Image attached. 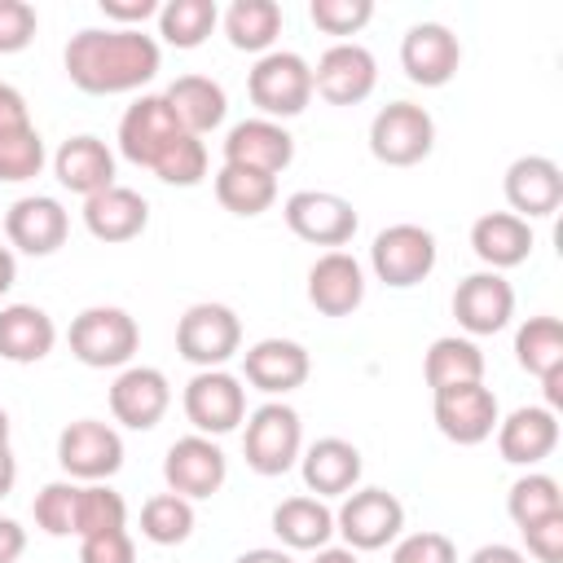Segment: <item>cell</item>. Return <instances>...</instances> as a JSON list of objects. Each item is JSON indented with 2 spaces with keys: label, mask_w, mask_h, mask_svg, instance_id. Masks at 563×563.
Segmentation results:
<instances>
[{
  "label": "cell",
  "mask_w": 563,
  "mask_h": 563,
  "mask_svg": "<svg viewBox=\"0 0 563 563\" xmlns=\"http://www.w3.org/2000/svg\"><path fill=\"white\" fill-rule=\"evenodd\" d=\"M308 13L317 22V31H325V35H356L374 18V4L369 0H312Z\"/></svg>",
  "instance_id": "obj_43"
},
{
  "label": "cell",
  "mask_w": 563,
  "mask_h": 563,
  "mask_svg": "<svg viewBox=\"0 0 563 563\" xmlns=\"http://www.w3.org/2000/svg\"><path fill=\"white\" fill-rule=\"evenodd\" d=\"M79 563H136V545L123 528L79 537Z\"/></svg>",
  "instance_id": "obj_45"
},
{
  "label": "cell",
  "mask_w": 563,
  "mask_h": 563,
  "mask_svg": "<svg viewBox=\"0 0 563 563\" xmlns=\"http://www.w3.org/2000/svg\"><path fill=\"white\" fill-rule=\"evenodd\" d=\"M369 260L383 286L405 290V286L427 282V273L435 268V238L422 224H391L374 238Z\"/></svg>",
  "instance_id": "obj_5"
},
{
  "label": "cell",
  "mask_w": 563,
  "mask_h": 563,
  "mask_svg": "<svg viewBox=\"0 0 563 563\" xmlns=\"http://www.w3.org/2000/svg\"><path fill=\"white\" fill-rule=\"evenodd\" d=\"M167 405H172L167 378H163L158 369H145V365L123 369V374L114 378V387H110V413H114L123 427H132V431L158 427V418L167 413Z\"/></svg>",
  "instance_id": "obj_21"
},
{
  "label": "cell",
  "mask_w": 563,
  "mask_h": 563,
  "mask_svg": "<svg viewBox=\"0 0 563 563\" xmlns=\"http://www.w3.org/2000/svg\"><path fill=\"white\" fill-rule=\"evenodd\" d=\"M136 343H141L136 321L123 308H84L70 321V352L92 369H114L132 361Z\"/></svg>",
  "instance_id": "obj_3"
},
{
  "label": "cell",
  "mask_w": 563,
  "mask_h": 563,
  "mask_svg": "<svg viewBox=\"0 0 563 563\" xmlns=\"http://www.w3.org/2000/svg\"><path fill=\"white\" fill-rule=\"evenodd\" d=\"M334 523L352 550H383L405 528V506L387 488H361L343 501Z\"/></svg>",
  "instance_id": "obj_10"
},
{
  "label": "cell",
  "mask_w": 563,
  "mask_h": 563,
  "mask_svg": "<svg viewBox=\"0 0 563 563\" xmlns=\"http://www.w3.org/2000/svg\"><path fill=\"white\" fill-rule=\"evenodd\" d=\"M75 501H79V488L66 484V479L40 488V497H35V523L48 537H70L75 532Z\"/></svg>",
  "instance_id": "obj_42"
},
{
  "label": "cell",
  "mask_w": 563,
  "mask_h": 563,
  "mask_svg": "<svg viewBox=\"0 0 563 563\" xmlns=\"http://www.w3.org/2000/svg\"><path fill=\"white\" fill-rule=\"evenodd\" d=\"M44 167V141L35 128H18L0 136V180H31Z\"/></svg>",
  "instance_id": "obj_41"
},
{
  "label": "cell",
  "mask_w": 563,
  "mask_h": 563,
  "mask_svg": "<svg viewBox=\"0 0 563 563\" xmlns=\"http://www.w3.org/2000/svg\"><path fill=\"white\" fill-rule=\"evenodd\" d=\"M515 356L537 378L559 369L563 365V321L559 317H528L515 334Z\"/></svg>",
  "instance_id": "obj_34"
},
{
  "label": "cell",
  "mask_w": 563,
  "mask_h": 563,
  "mask_svg": "<svg viewBox=\"0 0 563 563\" xmlns=\"http://www.w3.org/2000/svg\"><path fill=\"white\" fill-rule=\"evenodd\" d=\"M57 343V330L48 321L44 308L35 303H9L0 312V356L13 361V365H35L53 352Z\"/></svg>",
  "instance_id": "obj_26"
},
{
  "label": "cell",
  "mask_w": 563,
  "mask_h": 563,
  "mask_svg": "<svg viewBox=\"0 0 563 563\" xmlns=\"http://www.w3.org/2000/svg\"><path fill=\"white\" fill-rule=\"evenodd\" d=\"M4 233L26 255H53L66 242L70 220L57 198H18L4 216Z\"/></svg>",
  "instance_id": "obj_22"
},
{
  "label": "cell",
  "mask_w": 563,
  "mask_h": 563,
  "mask_svg": "<svg viewBox=\"0 0 563 563\" xmlns=\"http://www.w3.org/2000/svg\"><path fill=\"white\" fill-rule=\"evenodd\" d=\"M145 220H150L145 198L123 185H110L84 202V224L97 242H132L145 229Z\"/></svg>",
  "instance_id": "obj_23"
},
{
  "label": "cell",
  "mask_w": 563,
  "mask_h": 563,
  "mask_svg": "<svg viewBox=\"0 0 563 563\" xmlns=\"http://www.w3.org/2000/svg\"><path fill=\"white\" fill-rule=\"evenodd\" d=\"M123 519H128V506H123V497L114 488H106V484L79 488V501H75V537L123 528Z\"/></svg>",
  "instance_id": "obj_39"
},
{
  "label": "cell",
  "mask_w": 563,
  "mask_h": 563,
  "mask_svg": "<svg viewBox=\"0 0 563 563\" xmlns=\"http://www.w3.org/2000/svg\"><path fill=\"white\" fill-rule=\"evenodd\" d=\"M356 479H361V453H356V444L330 435V440H317V444L303 453V484H308L317 497H339V493H347Z\"/></svg>",
  "instance_id": "obj_30"
},
{
  "label": "cell",
  "mask_w": 563,
  "mask_h": 563,
  "mask_svg": "<svg viewBox=\"0 0 563 563\" xmlns=\"http://www.w3.org/2000/svg\"><path fill=\"white\" fill-rule=\"evenodd\" d=\"M242 453L255 475H286L299 457V413L290 405L255 409L242 435Z\"/></svg>",
  "instance_id": "obj_6"
},
{
  "label": "cell",
  "mask_w": 563,
  "mask_h": 563,
  "mask_svg": "<svg viewBox=\"0 0 563 563\" xmlns=\"http://www.w3.org/2000/svg\"><path fill=\"white\" fill-rule=\"evenodd\" d=\"M541 387H545V405L554 409V405H563V365L559 369H550L545 378H541Z\"/></svg>",
  "instance_id": "obj_52"
},
{
  "label": "cell",
  "mask_w": 563,
  "mask_h": 563,
  "mask_svg": "<svg viewBox=\"0 0 563 563\" xmlns=\"http://www.w3.org/2000/svg\"><path fill=\"white\" fill-rule=\"evenodd\" d=\"M224 475H229V466H224V453L207 440V435H185V440H176L172 449H167V457H163V479H167V488L176 493V497H211V493H220V484H224Z\"/></svg>",
  "instance_id": "obj_12"
},
{
  "label": "cell",
  "mask_w": 563,
  "mask_h": 563,
  "mask_svg": "<svg viewBox=\"0 0 563 563\" xmlns=\"http://www.w3.org/2000/svg\"><path fill=\"white\" fill-rule=\"evenodd\" d=\"M295 158V141L282 123L273 119H246L229 132L224 141V163L229 167H246V172H264V176H277L282 167H290Z\"/></svg>",
  "instance_id": "obj_17"
},
{
  "label": "cell",
  "mask_w": 563,
  "mask_h": 563,
  "mask_svg": "<svg viewBox=\"0 0 563 563\" xmlns=\"http://www.w3.org/2000/svg\"><path fill=\"white\" fill-rule=\"evenodd\" d=\"M154 172H158V180H167V185H198V180L207 176V145H202L198 136L180 132V136L163 150V158L154 163Z\"/></svg>",
  "instance_id": "obj_40"
},
{
  "label": "cell",
  "mask_w": 563,
  "mask_h": 563,
  "mask_svg": "<svg viewBox=\"0 0 563 563\" xmlns=\"http://www.w3.org/2000/svg\"><path fill=\"white\" fill-rule=\"evenodd\" d=\"M519 532H523L532 559H541V563H563V515L537 519V523H528V528H519Z\"/></svg>",
  "instance_id": "obj_47"
},
{
  "label": "cell",
  "mask_w": 563,
  "mask_h": 563,
  "mask_svg": "<svg viewBox=\"0 0 563 563\" xmlns=\"http://www.w3.org/2000/svg\"><path fill=\"white\" fill-rule=\"evenodd\" d=\"M53 167H57V180L70 194H84V198H92V194H101V189L114 185V158H110V150L97 136H70V141H62Z\"/></svg>",
  "instance_id": "obj_27"
},
{
  "label": "cell",
  "mask_w": 563,
  "mask_h": 563,
  "mask_svg": "<svg viewBox=\"0 0 563 563\" xmlns=\"http://www.w3.org/2000/svg\"><path fill=\"white\" fill-rule=\"evenodd\" d=\"M273 532L290 550H321L334 532V515L317 497H290L273 510Z\"/></svg>",
  "instance_id": "obj_32"
},
{
  "label": "cell",
  "mask_w": 563,
  "mask_h": 563,
  "mask_svg": "<svg viewBox=\"0 0 563 563\" xmlns=\"http://www.w3.org/2000/svg\"><path fill=\"white\" fill-rule=\"evenodd\" d=\"M4 444H9V413L0 409V449H4Z\"/></svg>",
  "instance_id": "obj_57"
},
{
  "label": "cell",
  "mask_w": 563,
  "mask_h": 563,
  "mask_svg": "<svg viewBox=\"0 0 563 563\" xmlns=\"http://www.w3.org/2000/svg\"><path fill=\"white\" fill-rule=\"evenodd\" d=\"M453 317L471 334H497L515 317V290L497 273H475L453 290Z\"/></svg>",
  "instance_id": "obj_18"
},
{
  "label": "cell",
  "mask_w": 563,
  "mask_h": 563,
  "mask_svg": "<svg viewBox=\"0 0 563 563\" xmlns=\"http://www.w3.org/2000/svg\"><path fill=\"white\" fill-rule=\"evenodd\" d=\"M435 427L453 444H479L497 427V396L484 383H462L435 391Z\"/></svg>",
  "instance_id": "obj_14"
},
{
  "label": "cell",
  "mask_w": 563,
  "mask_h": 563,
  "mask_svg": "<svg viewBox=\"0 0 563 563\" xmlns=\"http://www.w3.org/2000/svg\"><path fill=\"white\" fill-rule=\"evenodd\" d=\"M286 224L295 238H303L312 246H343L356 233V211L339 194L303 189V194L286 198Z\"/></svg>",
  "instance_id": "obj_9"
},
{
  "label": "cell",
  "mask_w": 563,
  "mask_h": 563,
  "mask_svg": "<svg viewBox=\"0 0 563 563\" xmlns=\"http://www.w3.org/2000/svg\"><path fill=\"white\" fill-rule=\"evenodd\" d=\"M238 563H295V559L282 554V550H246Z\"/></svg>",
  "instance_id": "obj_55"
},
{
  "label": "cell",
  "mask_w": 563,
  "mask_h": 563,
  "mask_svg": "<svg viewBox=\"0 0 563 563\" xmlns=\"http://www.w3.org/2000/svg\"><path fill=\"white\" fill-rule=\"evenodd\" d=\"M471 563H528L515 545H479L475 554H471Z\"/></svg>",
  "instance_id": "obj_51"
},
{
  "label": "cell",
  "mask_w": 563,
  "mask_h": 563,
  "mask_svg": "<svg viewBox=\"0 0 563 563\" xmlns=\"http://www.w3.org/2000/svg\"><path fill=\"white\" fill-rule=\"evenodd\" d=\"M176 136H180V123L163 97H141L136 106H128V114L119 123V150L136 167H154Z\"/></svg>",
  "instance_id": "obj_16"
},
{
  "label": "cell",
  "mask_w": 563,
  "mask_h": 563,
  "mask_svg": "<svg viewBox=\"0 0 563 563\" xmlns=\"http://www.w3.org/2000/svg\"><path fill=\"white\" fill-rule=\"evenodd\" d=\"M554 444H559V422H554V409H541V405L515 409L497 431V449L510 466H532L550 457Z\"/></svg>",
  "instance_id": "obj_24"
},
{
  "label": "cell",
  "mask_w": 563,
  "mask_h": 563,
  "mask_svg": "<svg viewBox=\"0 0 563 563\" xmlns=\"http://www.w3.org/2000/svg\"><path fill=\"white\" fill-rule=\"evenodd\" d=\"M391 563H457V550L444 532H413L396 545Z\"/></svg>",
  "instance_id": "obj_46"
},
{
  "label": "cell",
  "mask_w": 563,
  "mask_h": 563,
  "mask_svg": "<svg viewBox=\"0 0 563 563\" xmlns=\"http://www.w3.org/2000/svg\"><path fill=\"white\" fill-rule=\"evenodd\" d=\"M308 299L321 317H347L361 308L365 299V277L361 264L347 251H325L312 268H308Z\"/></svg>",
  "instance_id": "obj_20"
},
{
  "label": "cell",
  "mask_w": 563,
  "mask_h": 563,
  "mask_svg": "<svg viewBox=\"0 0 563 563\" xmlns=\"http://www.w3.org/2000/svg\"><path fill=\"white\" fill-rule=\"evenodd\" d=\"M374 79H378V66H374V53L361 48V44H334L321 53L317 70H312V88L330 101V106H356L374 92Z\"/></svg>",
  "instance_id": "obj_13"
},
{
  "label": "cell",
  "mask_w": 563,
  "mask_h": 563,
  "mask_svg": "<svg viewBox=\"0 0 563 563\" xmlns=\"http://www.w3.org/2000/svg\"><path fill=\"white\" fill-rule=\"evenodd\" d=\"M471 246L484 264L493 268H515L532 255V229L528 220H519L515 211H488L475 220L471 229Z\"/></svg>",
  "instance_id": "obj_28"
},
{
  "label": "cell",
  "mask_w": 563,
  "mask_h": 563,
  "mask_svg": "<svg viewBox=\"0 0 563 563\" xmlns=\"http://www.w3.org/2000/svg\"><path fill=\"white\" fill-rule=\"evenodd\" d=\"M35 9L26 0H0V53H22L35 40Z\"/></svg>",
  "instance_id": "obj_44"
},
{
  "label": "cell",
  "mask_w": 563,
  "mask_h": 563,
  "mask_svg": "<svg viewBox=\"0 0 563 563\" xmlns=\"http://www.w3.org/2000/svg\"><path fill=\"white\" fill-rule=\"evenodd\" d=\"M317 563H356V554L352 550H321Z\"/></svg>",
  "instance_id": "obj_56"
},
{
  "label": "cell",
  "mask_w": 563,
  "mask_h": 563,
  "mask_svg": "<svg viewBox=\"0 0 563 563\" xmlns=\"http://www.w3.org/2000/svg\"><path fill=\"white\" fill-rule=\"evenodd\" d=\"M216 198L233 216H260L277 198V176H264V172H246V167H229L224 163L220 176H216Z\"/></svg>",
  "instance_id": "obj_33"
},
{
  "label": "cell",
  "mask_w": 563,
  "mask_h": 563,
  "mask_svg": "<svg viewBox=\"0 0 563 563\" xmlns=\"http://www.w3.org/2000/svg\"><path fill=\"white\" fill-rule=\"evenodd\" d=\"M163 101L176 114L180 132H189V136H202L224 119V88L216 79H207V75H180L163 92Z\"/></svg>",
  "instance_id": "obj_29"
},
{
  "label": "cell",
  "mask_w": 563,
  "mask_h": 563,
  "mask_svg": "<svg viewBox=\"0 0 563 563\" xmlns=\"http://www.w3.org/2000/svg\"><path fill=\"white\" fill-rule=\"evenodd\" d=\"M13 479H18V462H13V453H9V444L0 449V497L13 488Z\"/></svg>",
  "instance_id": "obj_53"
},
{
  "label": "cell",
  "mask_w": 563,
  "mask_h": 563,
  "mask_svg": "<svg viewBox=\"0 0 563 563\" xmlns=\"http://www.w3.org/2000/svg\"><path fill=\"white\" fill-rule=\"evenodd\" d=\"M57 462L75 479H110L123 466V440L97 418H79L57 435Z\"/></svg>",
  "instance_id": "obj_8"
},
{
  "label": "cell",
  "mask_w": 563,
  "mask_h": 563,
  "mask_svg": "<svg viewBox=\"0 0 563 563\" xmlns=\"http://www.w3.org/2000/svg\"><path fill=\"white\" fill-rule=\"evenodd\" d=\"M246 92H251V101H255L264 114L290 119V114H299V110L308 106V97H312V70H308V62H303L299 53H268V57H260V66L251 70Z\"/></svg>",
  "instance_id": "obj_7"
},
{
  "label": "cell",
  "mask_w": 563,
  "mask_h": 563,
  "mask_svg": "<svg viewBox=\"0 0 563 563\" xmlns=\"http://www.w3.org/2000/svg\"><path fill=\"white\" fill-rule=\"evenodd\" d=\"M216 26V4L211 0H172L158 9V31L176 48H198Z\"/></svg>",
  "instance_id": "obj_36"
},
{
  "label": "cell",
  "mask_w": 563,
  "mask_h": 563,
  "mask_svg": "<svg viewBox=\"0 0 563 563\" xmlns=\"http://www.w3.org/2000/svg\"><path fill=\"white\" fill-rule=\"evenodd\" d=\"M400 66H405V75H409L413 84L440 88V84H449V79L457 75V66H462V44H457V35H453L449 26H440V22H418V26L405 35V44H400Z\"/></svg>",
  "instance_id": "obj_15"
},
{
  "label": "cell",
  "mask_w": 563,
  "mask_h": 563,
  "mask_svg": "<svg viewBox=\"0 0 563 563\" xmlns=\"http://www.w3.org/2000/svg\"><path fill=\"white\" fill-rule=\"evenodd\" d=\"M246 383L277 396L308 383V352L295 339H264L246 352Z\"/></svg>",
  "instance_id": "obj_25"
},
{
  "label": "cell",
  "mask_w": 563,
  "mask_h": 563,
  "mask_svg": "<svg viewBox=\"0 0 563 563\" xmlns=\"http://www.w3.org/2000/svg\"><path fill=\"white\" fill-rule=\"evenodd\" d=\"M26 550V532L13 519H0V563H18Z\"/></svg>",
  "instance_id": "obj_50"
},
{
  "label": "cell",
  "mask_w": 563,
  "mask_h": 563,
  "mask_svg": "<svg viewBox=\"0 0 563 563\" xmlns=\"http://www.w3.org/2000/svg\"><path fill=\"white\" fill-rule=\"evenodd\" d=\"M18 128H31V119H26V101H22L18 88L0 84V136H4V132H18Z\"/></svg>",
  "instance_id": "obj_48"
},
{
  "label": "cell",
  "mask_w": 563,
  "mask_h": 563,
  "mask_svg": "<svg viewBox=\"0 0 563 563\" xmlns=\"http://www.w3.org/2000/svg\"><path fill=\"white\" fill-rule=\"evenodd\" d=\"M506 510H510V519H515L519 528H528V523H537V519L563 515V493H559V484H554L550 475H523V479L510 488Z\"/></svg>",
  "instance_id": "obj_38"
},
{
  "label": "cell",
  "mask_w": 563,
  "mask_h": 563,
  "mask_svg": "<svg viewBox=\"0 0 563 563\" xmlns=\"http://www.w3.org/2000/svg\"><path fill=\"white\" fill-rule=\"evenodd\" d=\"M422 378L431 391H444V387H462V383H479L484 378V356L471 339H435L427 347V361H422Z\"/></svg>",
  "instance_id": "obj_31"
},
{
  "label": "cell",
  "mask_w": 563,
  "mask_h": 563,
  "mask_svg": "<svg viewBox=\"0 0 563 563\" xmlns=\"http://www.w3.org/2000/svg\"><path fill=\"white\" fill-rule=\"evenodd\" d=\"M431 145H435V123L413 101H391L369 123V150L387 167H413L431 154Z\"/></svg>",
  "instance_id": "obj_2"
},
{
  "label": "cell",
  "mask_w": 563,
  "mask_h": 563,
  "mask_svg": "<svg viewBox=\"0 0 563 563\" xmlns=\"http://www.w3.org/2000/svg\"><path fill=\"white\" fill-rule=\"evenodd\" d=\"M506 202L519 211V220L554 216L559 202H563V172H559V163H550L541 154L515 158L510 172H506Z\"/></svg>",
  "instance_id": "obj_19"
},
{
  "label": "cell",
  "mask_w": 563,
  "mask_h": 563,
  "mask_svg": "<svg viewBox=\"0 0 563 563\" xmlns=\"http://www.w3.org/2000/svg\"><path fill=\"white\" fill-rule=\"evenodd\" d=\"M13 277H18V264H13V251L9 246H0V295L13 286Z\"/></svg>",
  "instance_id": "obj_54"
},
{
  "label": "cell",
  "mask_w": 563,
  "mask_h": 563,
  "mask_svg": "<svg viewBox=\"0 0 563 563\" xmlns=\"http://www.w3.org/2000/svg\"><path fill=\"white\" fill-rule=\"evenodd\" d=\"M242 343V321L224 303H194L176 325V352L189 365L216 369L224 365Z\"/></svg>",
  "instance_id": "obj_4"
},
{
  "label": "cell",
  "mask_w": 563,
  "mask_h": 563,
  "mask_svg": "<svg viewBox=\"0 0 563 563\" xmlns=\"http://www.w3.org/2000/svg\"><path fill=\"white\" fill-rule=\"evenodd\" d=\"M66 75L92 97L141 88L158 75V44L132 26L119 31H79L66 44Z\"/></svg>",
  "instance_id": "obj_1"
},
{
  "label": "cell",
  "mask_w": 563,
  "mask_h": 563,
  "mask_svg": "<svg viewBox=\"0 0 563 563\" xmlns=\"http://www.w3.org/2000/svg\"><path fill=\"white\" fill-rule=\"evenodd\" d=\"M185 413H189V422H194L198 431L224 435V431H233V427L246 418V391L238 387L233 374H224V369H202V374H194L189 387H185Z\"/></svg>",
  "instance_id": "obj_11"
},
{
  "label": "cell",
  "mask_w": 563,
  "mask_h": 563,
  "mask_svg": "<svg viewBox=\"0 0 563 563\" xmlns=\"http://www.w3.org/2000/svg\"><path fill=\"white\" fill-rule=\"evenodd\" d=\"M224 31H229L233 48L264 53L282 31V9L273 0H238L229 9V18H224Z\"/></svg>",
  "instance_id": "obj_35"
},
{
  "label": "cell",
  "mask_w": 563,
  "mask_h": 563,
  "mask_svg": "<svg viewBox=\"0 0 563 563\" xmlns=\"http://www.w3.org/2000/svg\"><path fill=\"white\" fill-rule=\"evenodd\" d=\"M101 13L114 22H145L158 13V4L154 0H101Z\"/></svg>",
  "instance_id": "obj_49"
},
{
  "label": "cell",
  "mask_w": 563,
  "mask_h": 563,
  "mask_svg": "<svg viewBox=\"0 0 563 563\" xmlns=\"http://www.w3.org/2000/svg\"><path fill=\"white\" fill-rule=\"evenodd\" d=\"M141 532L154 545H180L194 532V506L176 493H158L141 506Z\"/></svg>",
  "instance_id": "obj_37"
}]
</instances>
